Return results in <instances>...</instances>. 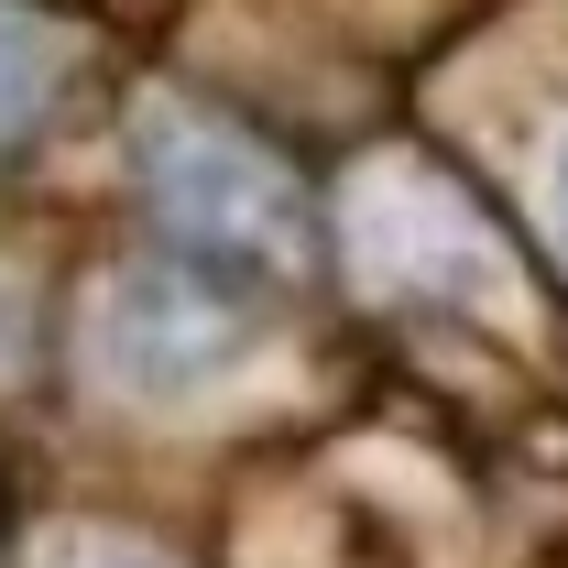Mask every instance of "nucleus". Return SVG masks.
<instances>
[{"mask_svg":"<svg viewBox=\"0 0 568 568\" xmlns=\"http://www.w3.org/2000/svg\"><path fill=\"white\" fill-rule=\"evenodd\" d=\"M153 197L186 230V252L219 263V274H274L295 252V186L230 132H197V121L164 132L153 142Z\"/></svg>","mask_w":568,"mask_h":568,"instance_id":"nucleus-1","label":"nucleus"},{"mask_svg":"<svg viewBox=\"0 0 568 568\" xmlns=\"http://www.w3.org/2000/svg\"><path fill=\"white\" fill-rule=\"evenodd\" d=\"M219 263H164V274H132L110 295V372L142 383V394H186L209 383L230 339H241V306L230 284H209Z\"/></svg>","mask_w":568,"mask_h":568,"instance_id":"nucleus-2","label":"nucleus"},{"mask_svg":"<svg viewBox=\"0 0 568 568\" xmlns=\"http://www.w3.org/2000/svg\"><path fill=\"white\" fill-rule=\"evenodd\" d=\"M55 67H67V44H55V33L22 11V0H0V142L33 132V110H44Z\"/></svg>","mask_w":568,"mask_h":568,"instance_id":"nucleus-3","label":"nucleus"},{"mask_svg":"<svg viewBox=\"0 0 568 568\" xmlns=\"http://www.w3.org/2000/svg\"><path fill=\"white\" fill-rule=\"evenodd\" d=\"M67 568H164V558H142V547H77Z\"/></svg>","mask_w":568,"mask_h":568,"instance_id":"nucleus-4","label":"nucleus"},{"mask_svg":"<svg viewBox=\"0 0 568 568\" xmlns=\"http://www.w3.org/2000/svg\"><path fill=\"white\" fill-rule=\"evenodd\" d=\"M547 197H558V230H568V132H558V164H547Z\"/></svg>","mask_w":568,"mask_h":568,"instance_id":"nucleus-5","label":"nucleus"}]
</instances>
